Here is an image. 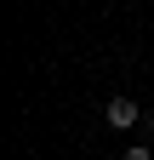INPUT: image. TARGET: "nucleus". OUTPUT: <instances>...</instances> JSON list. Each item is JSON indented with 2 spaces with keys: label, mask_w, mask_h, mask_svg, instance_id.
Instances as JSON below:
<instances>
[{
  "label": "nucleus",
  "mask_w": 154,
  "mask_h": 160,
  "mask_svg": "<svg viewBox=\"0 0 154 160\" xmlns=\"http://www.w3.org/2000/svg\"><path fill=\"white\" fill-rule=\"evenodd\" d=\"M103 120H108L114 132H131V126L143 120V109L131 103V97H108V103H103Z\"/></svg>",
  "instance_id": "1"
},
{
  "label": "nucleus",
  "mask_w": 154,
  "mask_h": 160,
  "mask_svg": "<svg viewBox=\"0 0 154 160\" xmlns=\"http://www.w3.org/2000/svg\"><path fill=\"white\" fill-rule=\"evenodd\" d=\"M126 160H154V149H148V143H137V149H126Z\"/></svg>",
  "instance_id": "2"
}]
</instances>
